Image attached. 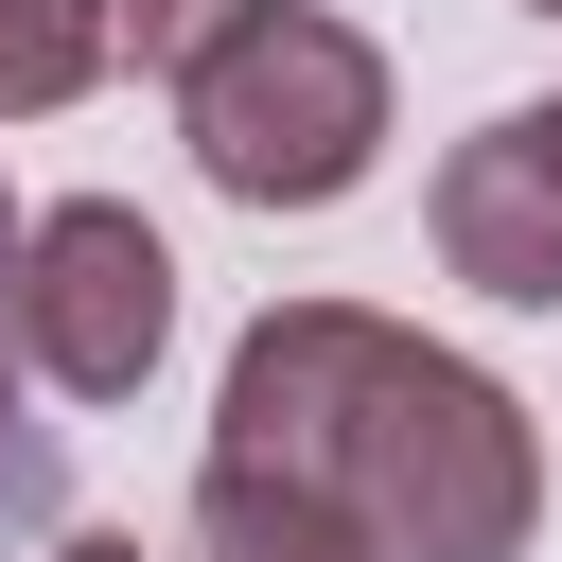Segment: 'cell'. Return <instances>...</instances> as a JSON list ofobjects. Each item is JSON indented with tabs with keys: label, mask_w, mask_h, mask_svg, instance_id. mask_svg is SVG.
<instances>
[{
	"label": "cell",
	"mask_w": 562,
	"mask_h": 562,
	"mask_svg": "<svg viewBox=\"0 0 562 562\" xmlns=\"http://www.w3.org/2000/svg\"><path fill=\"white\" fill-rule=\"evenodd\" d=\"M211 457L316 474L386 562H527V527H544V439H527V404H509L474 351H439V334H404V316H369V299H281V316H246V351H228V386H211Z\"/></svg>",
	"instance_id": "obj_1"
},
{
	"label": "cell",
	"mask_w": 562,
	"mask_h": 562,
	"mask_svg": "<svg viewBox=\"0 0 562 562\" xmlns=\"http://www.w3.org/2000/svg\"><path fill=\"white\" fill-rule=\"evenodd\" d=\"M176 140L228 211H334L386 158V53L316 0H246L228 35H193L176 70Z\"/></svg>",
	"instance_id": "obj_2"
},
{
	"label": "cell",
	"mask_w": 562,
	"mask_h": 562,
	"mask_svg": "<svg viewBox=\"0 0 562 562\" xmlns=\"http://www.w3.org/2000/svg\"><path fill=\"white\" fill-rule=\"evenodd\" d=\"M18 369L53 404H140V369L176 351V246L123 211V193H70L18 228Z\"/></svg>",
	"instance_id": "obj_3"
},
{
	"label": "cell",
	"mask_w": 562,
	"mask_h": 562,
	"mask_svg": "<svg viewBox=\"0 0 562 562\" xmlns=\"http://www.w3.org/2000/svg\"><path fill=\"white\" fill-rule=\"evenodd\" d=\"M439 263L509 316H562V105H509L439 158Z\"/></svg>",
	"instance_id": "obj_4"
},
{
	"label": "cell",
	"mask_w": 562,
	"mask_h": 562,
	"mask_svg": "<svg viewBox=\"0 0 562 562\" xmlns=\"http://www.w3.org/2000/svg\"><path fill=\"white\" fill-rule=\"evenodd\" d=\"M193 562H386L316 474H263V457H211L193 474Z\"/></svg>",
	"instance_id": "obj_5"
},
{
	"label": "cell",
	"mask_w": 562,
	"mask_h": 562,
	"mask_svg": "<svg viewBox=\"0 0 562 562\" xmlns=\"http://www.w3.org/2000/svg\"><path fill=\"white\" fill-rule=\"evenodd\" d=\"M88 70H105V18L88 0H0V123H53Z\"/></svg>",
	"instance_id": "obj_6"
},
{
	"label": "cell",
	"mask_w": 562,
	"mask_h": 562,
	"mask_svg": "<svg viewBox=\"0 0 562 562\" xmlns=\"http://www.w3.org/2000/svg\"><path fill=\"white\" fill-rule=\"evenodd\" d=\"M0 281H18V211H0ZM53 492H70V457H53V422L18 404V299H0V544L53 527Z\"/></svg>",
	"instance_id": "obj_7"
},
{
	"label": "cell",
	"mask_w": 562,
	"mask_h": 562,
	"mask_svg": "<svg viewBox=\"0 0 562 562\" xmlns=\"http://www.w3.org/2000/svg\"><path fill=\"white\" fill-rule=\"evenodd\" d=\"M105 18V70H193V35H228L246 0H88Z\"/></svg>",
	"instance_id": "obj_8"
},
{
	"label": "cell",
	"mask_w": 562,
	"mask_h": 562,
	"mask_svg": "<svg viewBox=\"0 0 562 562\" xmlns=\"http://www.w3.org/2000/svg\"><path fill=\"white\" fill-rule=\"evenodd\" d=\"M70 562H140V544H70Z\"/></svg>",
	"instance_id": "obj_9"
},
{
	"label": "cell",
	"mask_w": 562,
	"mask_h": 562,
	"mask_svg": "<svg viewBox=\"0 0 562 562\" xmlns=\"http://www.w3.org/2000/svg\"><path fill=\"white\" fill-rule=\"evenodd\" d=\"M527 18H562V0H527Z\"/></svg>",
	"instance_id": "obj_10"
}]
</instances>
